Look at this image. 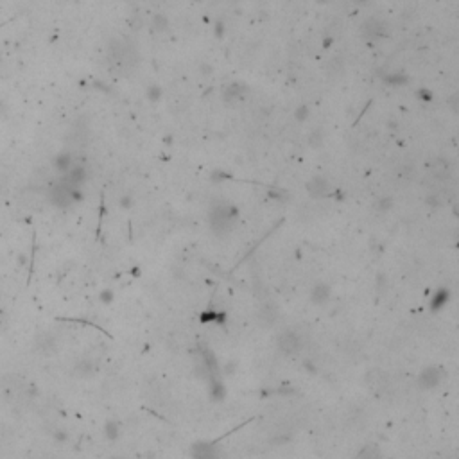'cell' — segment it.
<instances>
[{
	"instance_id": "8992f818",
	"label": "cell",
	"mask_w": 459,
	"mask_h": 459,
	"mask_svg": "<svg viewBox=\"0 0 459 459\" xmlns=\"http://www.w3.org/2000/svg\"><path fill=\"white\" fill-rule=\"evenodd\" d=\"M440 382V373L436 370H425L420 375V384L423 388H434Z\"/></svg>"
},
{
	"instance_id": "5b68a950",
	"label": "cell",
	"mask_w": 459,
	"mask_h": 459,
	"mask_svg": "<svg viewBox=\"0 0 459 459\" xmlns=\"http://www.w3.org/2000/svg\"><path fill=\"white\" fill-rule=\"evenodd\" d=\"M307 188H309L310 196H314V198H321V196L327 194L328 183L325 180H321V178H314V180L310 181L309 187H307Z\"/></svg>"
},
{
	"instance_id": "6da1fadb",
	"label": "cell",
	"mask_w": 459,
	"mask_h": 459,
	"mask_svg": "<svg viewBox=\"0 0 459 459\" xmlns=\"http://www.w3.org/2000/svg\"><path fill=\"white\" fill-rule=\"evenodd\" d=\"M233 219H235V215L230 212L228 206H219V208H215V212L210 215V223H212L213 232L219 233V235L221 233H228L230 230H232Z\"/></svg>"
},
{
	"instance_id": "7a4b0ae2",
	"label": "cell",
	"mask_w": 459,
	"mask_h": 459,
	"mask_svg": "<svg viewBox=\"0 0 459 459\" xmlns=\"http://www.w3.org/2000/svg\"><path fill=\"white\" fill-rule=\"evenodd\" d=\"M276 346H278V350L283 353V355H294V353H298L301 350V337L296 334V332L293 330H287V332H282V334L278 335V339H276Z\"/></svg>"
},
{
	"instance_id": "277c9868",
	"label": "cell",
	"mask_w": 459,
	"mask_h": 459,
	"mask_svg": "<svg viewBox=\"0 0 459 459\" xmlns=\"http://www.w3.org/2000/svg\"><path fill=\"white\" fill-rule=\"evenodd\" d=\"M258 321H260V325H264V327H271V325H275L276 321V309L273 307V305H264L260 310H258Z\"/></svg>"
},
{
	"instance_id": "9c48e42d",
	"label": "cell",
	"mask_w": 459,
	"mask_h": 459,
	"mask_svg": "<svg viewBox=\"0 0 459 459\" xmlns=\"http://www.w3.org/2000/svg\"><path fill=\"white\" fill-rule=\"evenodd\" d=\"M56 165H58V169H68L70 165V158L68 156H59L58 160H56Z\"/></svg>"
},
{
	"instance_id": "3957f363",
	"label": "cell",
	"mask_w": 459,
	"mask_h": 459,
	"mask_svg": "<svg viewBox=\"0 0 459 459\" xmlns=\"http://www.w3.org/2000/svg\"><path fill=\"white\" fill-rule=\"evenodd\" d=\"M74 188L76 187H72L68 183L52 185L51 190H49V199L56 206H66L74 201Z\"/></svg>"
},
{
	"instance_id": "ba28073f",
	"label": "cell",
	"mask_w": 459,
	"mask_h": 459,
	"mask_svg": "<svg viewBox=\"0 0 459 459\" xmlns=\"http://www.w3.org/2000/svg\"><path fill=\"white\" fill-rule=\"evenodd\" d=\"M56 346V341L51 337V335H41L40 339H38V348L43 350V352H52Z\"/></svg>"
},
{
	"instance_id": "52a82bcc",
	"label": "cell",
	"mask_w": 459,
	"mask_h": 459,
	"mask_svg": "<svg viewBox=\"0 0 459 459\" xmlns=\"http://www.w3.org/2000/svg\"><path fill=\"white\" fill-rule=\"evenodd\" d=\"M328 296H330V289H328V285H325V283H318V285H314V291H312L314 303H323V301H327Z\"/></svg>"
}]
</instances>
